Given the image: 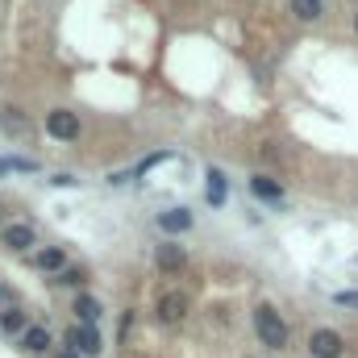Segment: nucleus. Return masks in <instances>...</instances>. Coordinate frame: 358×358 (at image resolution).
Wrapping results in <instances>:
<instances>
[{
  "label": "nucleus",
  "mask_w": 358,
  "mask_h": 358,
  "mask_svg": "<svg viewBox=\"0 0 358 358\" xmlns=\"http://www.w3.org/2000/svg\"><path fill=\"white\" fill-rule=\"evenodd\" d=\"M254 329H259L263 346H271V350H284L288 346V325H284V317L271 304H259L254 309Z\"/></svg>",
  "instance_id": "nucleus-1"
},
{
  "label": "nucleus",
  "mask_w": 358,
  "mask_h": 358,
  "mask_svg": "<svg viewBox=\"0 0 358 358\" xmlns=\"http://www.w3.org/2000/svg\"><path fill=\"white\" fill-rule=\"evenodd\" d=\"M342 334L338 329H317L313 338H309V350H313V358H342Z\"/></svg>",
  "instance_id": "nucleus-2"
},
{
  "label": "nucleus",
  "mask_w": 358,
  "mask_h": 358,
  "mask_svg": "<svg viewBox=\"0 0 358 358\" xmlns=\"http://www.w3.org/2000/svg\"><path fill=\"white\" fill-rule=\"evenodd\" d=\"M46 129H50L54 138L71 142V138H79V117L67 113V108H54V113H46Z\"/></svg>",
  "instance_id": "nucleus-3"
},
{
  "label": "nucleus",
  "mask_w": 358,
  "mask_h": 358,
  "mask_svg": "<svg viewBox=\"0 0 358 358\" xmlns=\"http://www.w3.org/2000/svg\"><path fill=\"white\" fill-rule=\"evenodd\" d=\"M154 263H158V271H167V275H175V271H184V263H188V254H184V246H175V242H167V246H158V250H154Z\"/></svg>",
  "instance_id": "nucleus-4"
},
{
  "label": "nucleus",
  "mask_w": 358,
  "mask_h": 358,
  "mask_svg": "<svg viewBox=\"0 0 358 358\" xmlns=\"http://www.w3.org/2000/svg\"><path fill=\"white\" fill-rule=\"evenodd\" d=\"M67 342H71L75 350H83L88 358H92V355H100V338H96V329H92V325H83V329L75 325V329L67 334Z\"/></svg>",
  "instance_id": "nucleus-5"
},
{
  "label": "nucleus",
  "mask_w": 358,
  "mask_h": 358,
  "mask_svg": "<svg viewBox=\"0 0 358 358\" xmlns=\"http://www.w3.org/2000/svg\"><path fill=\"white\" fill-rule=\"evenodd\" d=\"M184 313H188L184 296H163V300H158V321H163V325H179Z\"/></svg>",
  "instance_id": "nucleus-6"
},
{
  "label": "nucleus",
  "mask_w": 358,
  "mask_h": 358,
  "mask_svg": "<svg viewBox=\"0 0 358 358\" xmlns=\"http://www.w3.org/2000/svg\"><path fill=\"white\" fill-rule=\"evenodd\" d=\"M158 225L167 234H184V229H192V213L188 209H167V213H158Z\"/></svg>",
  "instance_id": "nucleus-7"
},
{
  "label": "nucleus",
  "mask_w": 358,
  "mask_h": 358,
  "mask_svg": "<svg viewBox=\"0 0 358 358\" xmlns=\"http://www.w3.org/2000/svg\"><path fill=\"white\" fill-rule=\"evenodd\" d=\"M0 125H4L8 138H25V133H29V121H25L21 108H4V113H0Z\"/></svg>",
  "instance_id": "nucleus-8"
},
{
  "label": "nucleus",
  "mask_w": 358,
  "mask_h": 358,
  "mask_svg": "<svg viewBox=\"0 0 358 358\" xmlns=\"http://www.w3.org/2000/svg\"><path fill=\"white\" fill-rule=\"evenodd\" d=\"M4 246L8 250H29L33 246V229L29 225H8L4 229Z\"/></svg>",
  "instance_id": "nucleus-9"
},
{
  "label": "nucleus",
  "mask_w": 358,
  "mask_h": 358,
  "mask_svg": "<svg viewBox=\"0 0 358 358\" xmlns=\"http://www.w3.org/2000/svg\"><path fill=\"white\" fill-rule=\"evenodd\" d=\"M254 196H263V200H284V184L279 179H271V175H254Z\"/></svg>",
  "instance_id": "nucleus-10"
},
{
  "label": "nucleus",
  "mask_w": 358,
  "mask_h": 358,
  "mask_svg": "<svg viewBox=\"0 0 358 358\" xmlns=\"http://www.w3.org/2000/svg\"><path fill=\"white\" fill-rule=\"evenodd\" d=\"M21 346H25V350H33V355H38V350H46V346H50V329H46V325H29V329L21 334Z\"/></svg>",
  "instance_id": "nucleus-11"
},
{
  "label": "nucleus",
  "mask_w": 358,
  "mask_h": 358,
  "mask_svg": "<svg viewBox=\"0 0 358 358\" xmlns=\"http://www.w3.org/2000/svg\"><path fill=\"white\" fill-rule=\"evenodd\" d=\"M75 313L83 317V325H96V321H100V304H96L92 296H79V300H75Z\"/></svg>",
  "instance_id": "nucleus-12"
},
{
  "label": "nucleus",
  "mask_w": 358,
  "mask_h": 358,
  "mask_svg": "<svg viewBox=\"0 0 358 358\" xmlns=\"http://www.w3.org/2000/svg\"><path fill=\"white\" fill-rule=\"evenodd\" d=\"M209 204H225V175L209 171Z\"/></svg>",
  "instance_id": "nucleus-13"
},
{
  "label": "nucleus",
  "mask_w": 358,
  "mask_h": 358,
  "mask_svg": "<svg viewBox=\"0 0 358 358\" xmlns=\"http://www.w3.org/2000/svg\"><path fill=\"white\" fill-rule=\"evenodd\" d=\"M292 13L300 21H317L321 17V0H292Z\"/></svg>",
  "instance_id": "nucleus-14"
},
{
  "label": "nucleus",
  "mask_w": 358,
  "mask_h": 358,
  "mask_svg": "<svg viewBox=\"0 0 358 358\" xmlns=\"http://www.w3.org/2000/svg\"><path fill=\"white\" fill-rule=\"evenodd\" d=\"M63 263H67V259H63V250H58V246H54V250H42V259H38V267H42V271H67Z\"/></svg>",
  "instance_id": "nucleus-15"
},
{
  "label": "nucleus",
  "mask_w": 358,
  "mask_h": 358,
  "mask_svg": "<svg viewBox=\"0 0 358 358\" xmlns=\"http://www.w3.org/2000/svg\"><path fill=\"white\" fill-rule=\"evenodd\" d=\"M0 329H4V334H25V313L8 309V313L0 317Z\"/></svg>",
  "instance_id": "nucleus-16"
},
{
  "label": "nucleus",
  "mask_w": 358,
  "mask_h": 358,
  "mask_svg": "<svg viewBox=\"0 0 358 358\" xmlns=\"http://www.w3.org/2000/svg\"><path fill=\"white\" fill-rule=\"evenodd\" d=\"M4 171H33V163L29 158H0V175Z\"/></svg>",
  "instance_id": "nucleus-17"
},
{
  "label": "nucleus",
  "mask_w": 358,
  "mask_h": 358,
  "mask_svg": "<svg viewBox=\"0 0 358 358\" xmlns=\"http://www.w3.org/2000/svg\"><path fill=\"white\" fill-rule=\"evenodd\" d=\"M58 284H71V288H75V284H83V275H79V271H75V267H67V271H63V279H58Z\"/></svg>",
  "instance_id": "nucleus-18"
},
{
  "label": "nucleus",
  "mask_w": 358,
  "mask_h": 358,
  "mask_svg": "<svg viewBox=\"0 0 358 358\" xmlns=\"http://www.w3.org/2000/svg\"><path fill=\"white\" fill-rule=\"evenodd\" d=\"M8 309H13V292H8V288H4V284H0V317H4V313H8Z\"/></svg>",
  "instance_id": "nucleus-19"
},
{
  "label": "nucleus",
  "mask_w": 358,
  "mask_h": 358,
  "mask_svg": "<svg viewBox=\"0 0 358 358\" xmlns=\"http://www.w3.org/2000/svg\"><path fill=\"white\" fill-rule=\"evenodd\" d=\"M334 300H338V304H350V309H358V292H338Z\"/></svg>",
  "instance_id": "nucleus-20"
},
{
  "label": "nucleus",
  "mask_w": 358,
  "mask_h": 358,
  "mask_svg": "<svg viewBox=\"0 0 358 358\" xmlns=\"http://www.w3.org/2000/svg\"><path fill=\"white\" fill-rule=\"evenodd\" d=\"M63 358H75V355H63Z\"/></svg>",
  "instance_id": "nucleus-21"
},
{
  "label": "nucleus",
  "mask_w": 358,
  "mask_h": 358,
  "mask_svg": "<svg viewBox=\"0 0 358 358\" xmlns=\"http://www.w3.org/2000/svg\"><path fill=\"white\" fill-rule=\"evenodd\" d=\"M355 25H358V21H355Z\"/></svg>",
  "instance_id": "nucleus-22"
}]
</instances>
